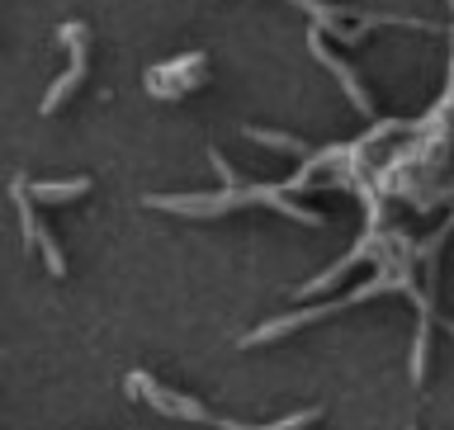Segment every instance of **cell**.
Segmentation results:
<instances>
[{"label": "cell", "instance_id": "obj_4", "mask_svg": "<svg viewBox=\"0 0 454 430\" xmlns=\"http://www.w3.org/2000/svg\"><path fill=\"white\" fill-rule=\"evenodd\" d=\"M90 190V180L76 176V180H48V184H28V199H38V204H67V199H81Z\"/></svg>", "mask_w": 454, "mask_h": 430}, {"label": "cell", "instance_id": "obj_3", "mask_svg": "<svg viewBox=\"0 0 454 430\" xmlns=\"http://www.w3.org/2000/svg\"><path fill=\"white\" fill-rule=\"evenodd\" d=\"M312 52H317V62H326V66H332L336 76H340V85H346V95H350V105H355V109H360V113H374V99L364 95V85L355 81V71H350L346 62H336V52H326V48H322V38H312Z\"/></svg>", "mask_w": 454, "mask_h": 430}, {"label": "cell", "instance_id": "obj_1", "mask_svg": "<svg viewBox=\"0 0 454 430\" xmlns=\"http://www.w3.org/2000/svg\"><path fill=\"white\" fill-rule=\"evenodd\" d=\"M62 43H71V66H67V76H57L52 90L43 95V113L62 109L67 95L85 81V24H62Z\"/></svg>", "mask_w": 454, "mask_h": 430}, {"label": "cell", "instance_id": "obj_2", "mask_svg": "<svg viewBox=\"0 0 454 430\" xmlns=\"http://www.w3.org/2000/svg\"><path fill=\"white\" fill-rule=\"evenodd\" d=\"M128 388H133L137 397H147V403H152L156 411H166V417H180V421H213L208 411L194 403V397L170 393V388H161L156 379H147V374H128Z\"/></svg>", "mask_w": 454, "mask_h": 430}]
</instances>
